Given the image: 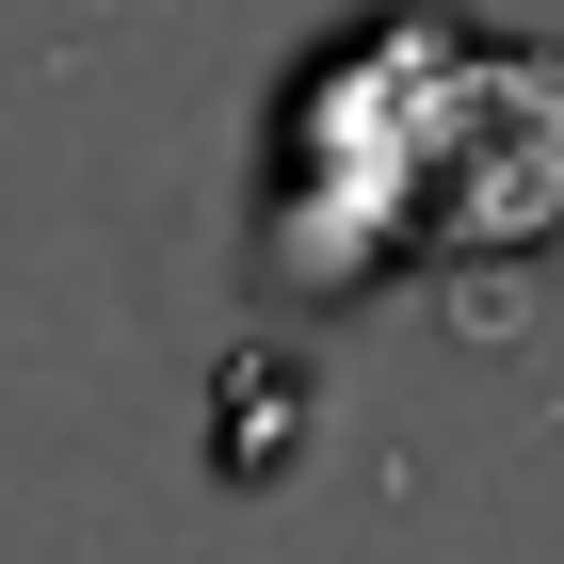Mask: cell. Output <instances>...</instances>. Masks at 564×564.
<instances>
[{"label": "cell", "instance_id": "6da1fadb", "mask_svg": "<svg viewBox=\"0 0 564 564\" xmlns=\"http://www.w3.org/2000/svg\"><path fill=\"white\" fill-rule=\"evenodd\" d=\"M564 259V48L468 0H355L274 82L259 145V291L371 306L403 274L500 291Z\"/></svg>", "mask_w": 564, "mask_h": 564}]
</instances>
